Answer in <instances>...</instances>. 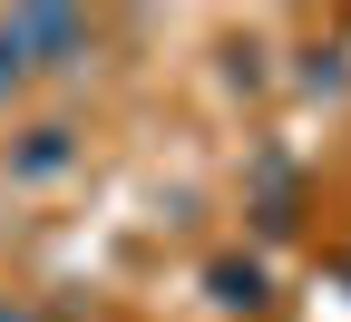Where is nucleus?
<instances>
[{
	"mask_svg": "<svg viewBox=\"0 0 351 322\" xmlns=\"http://www.w3.org/2000/svg\"><path fill=\"white\" fill-rule=\"evenodd\" d=\"M69 166H78V127L69 117L20 127V147H10V176H20V186H49V176H69Z\"/></svg>",
	"mask_w": 351,
	"mask_h": 322,
	"instance_id": "nucleus-2",
	"label": "nucleus"
},
{
	"mask_svg": "<svg viewBox=\"0 0 351 322\" xmlns=\"http://www.w3.org/2000/svg\"><path fill=\"white\" fill-rule=\"evenodd\" d=\"M88 59V20L78 10H10L0 20V88H29L49 69H78Z\"/></svg>",
	"mask_w": 351,
	"mask_h": 322,
	"instance_id": "nucleus-1",
	"label": "nucleus"
},
{
	"mask_svg": "<svg viewBox=\"0 0 351 322\" xmlns=\"http://www.w3.org/2000/svg\"><path fill=\"white\" fill-rule=\"evenodd\" d=\"M205 303H215V312H263V303H274L263 254H215V264H205Z\"/></svg>",
	"mask_w": 351,
	"mask_h": 322,
	"instance_id": "nucleus-3",
	"label": "nucleus"
},
{
	"mask_svg": "<svg viewBox=\"0 0 351 322\" xmlns=\"http://www.w3.org/2000/svg\"><path fill=\"white\" fill-rule=\"evenodd\" d=\"M0 322H39V312H29V303H10V293H0Z\"/></svg>",
	"mask_w": 351,
	"mask_h": 322,
	"instance_id": "nucleus-4",
	"label": "nucleus"
}]
</instances>
